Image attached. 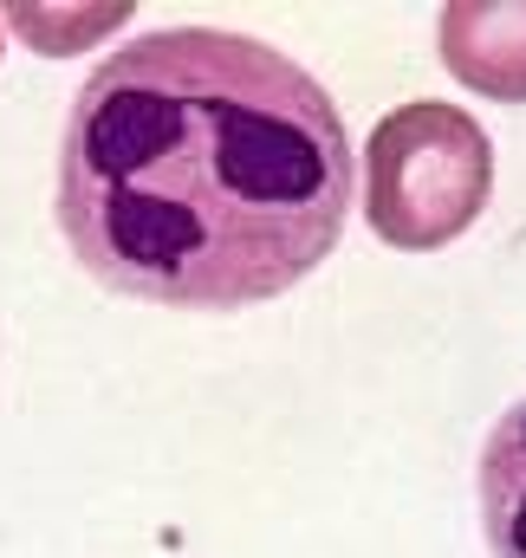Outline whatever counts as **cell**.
Listing matches in <instances>:
<instances>
[{
  "label": "cell",
  "instance_id": "2",
  "mask_svg": "<svg viewBox=\"0 0 526 558\" xmlns=\"http://www.w3.org/2000/svg\"><path fill=\"white\" fill-rule=\"evenodd\" d=\"M494 195V143L442 98L396 105L364 143V221L384 247L435 254L462 241Z\"/></svg>",
  "mask_w": 526,
  "mask_h": 558
},
{
  "label": "cell",
  "instance_id": "5",
  "mask_svg": "<svg viewBox=\"0 0 526 558\" xmlns=\"http://www.w3.org/2000/svg\"><path fill=\"white\" fill-rule=\"evenodd\" d=\"M13 33L33 46V52H79L92 46L98 33H111L118 20H131V7H7Z\"/></svg>",
  "mask_w": 526,
  "mask_h": 558
},
{
  "label": "cell",
  "instance_id": "4",
  "mask_svg": "<svg viewBox=\"0 0 526 558\" xmlns=\"http://www.w3.org/2000/svg\"><path fill=\"white\" fill-rule=\"evenodd\" d=\"M481 533L494 558H526V403H514L507 416L488 428L481 441Z\"/></svg>",
  "mask_w": 526,
  "mask_h": 558
},
{
  "label": "cell",
  "instance_id": "3",
  "mask_svg": "<svg viewBox=\"0 0 526 558\" xmlns=\"http://www.w3.org/2000/svg\"><path fill=\"white\" fill-rule=\"evenodd\" d=\"M449 78L494 105H526V7H494V0H455L442 7L435 26Z\"/></svg>",
  "mask_w": 526,
  "mask_h": 558
},
{
  "label": "cell",
  "instance_id": "1",
  "mask_svg": "<svg viewBox=\"0 0 526 558\" xmlns=\"http://www.w3.org/2000/svg\"><path fill=\"white\" fill-rule=\"evenodd\" d=\"M351 189V131L299 59L228 26H163L79 85L52 202L105 292L241 312L325 267Z\"/></svg>",
  "mask_w": 526,
  "mask_h": 558
}]
</instances>
